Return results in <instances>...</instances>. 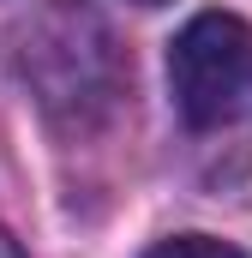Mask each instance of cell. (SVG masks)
Listing matches in <instances>:
<instances>
[{
    "label": "cell",
    "instance_id": "obj_5",
    "mask_svg": "<svg viewBox=\"0 0 252 258\" xmlns=\"http://www.w3.org/2000/svg\"><path fill=\"white\" fill-rule=\"evenodd\" d=\"M138 6H162V0H138Z\"/></svg>",
    "mask_w": 252,
    "mask_h": 258
},
{
    "label": "cell",
    "instance_id": "obj_1",
    "mask_svg": "<svg viewBox=\"0 0 252 258\" xmlns=\"http://www.w3.org/2000/svg\"><path fill=\"white\" fill-rule=\"evenodd\" d=\"M18 78L60 132H90L120 108L126 54L90 6L54 0L18 30Z\"/></svg>",
    "mask_w": 252,
    "mask_h": 258
},
{
    "label": "cell",
    "instance_id": "obj_3",
    "mask_svg": "<svg viewBox=\"0 0 252 258\" xmlns=\"http://www.w3.org/2000/svg\"><path fill=\"white\" fill-rule=\"evenodd\" d=\"M144 258H246V252L216 240V234H174V240H156Z\"/></svg>",
    "mask_w": 252,
    "mask_h": 258
},
{
    "label": "cell",
    "instance_id": "obj_2",
    "mask_svg": "<svg viewBox=\"0 0 252 258\" xmlns=\"http://www.w3.org/2000/svg\"><path fill=\"white\" fill-rule=\"evenodd\" d=\"M168 90L180 120L198 132L252 114V24L234 12H198L168 42Z\"/></svg>",
    "mask_w": 252,
    "mask_h": 258
},
{
    "label": "cell",
    "instance_id": "obj_4",
    "mask_svg": "<svg viewBox=\"0 0 252 258\" xmlns=\"http://www.w3.org/2000/svg\"><path fill=\"white\" fill-rule=\"evenodd\" d=\"M0 258H24V252H18V240H12L6 228H0Z\"/></svg>",
    "mask_w": 252,
    "mask_h": 258
}]
</instances>
